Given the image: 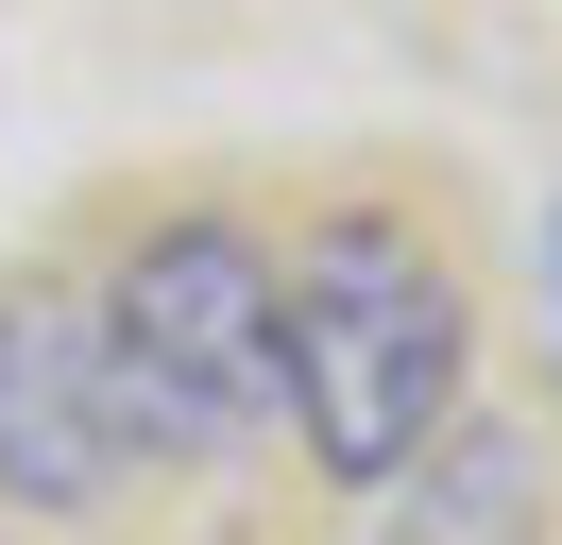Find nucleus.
<instances>
[{
	"label": "nucleus",
	"instance_id": "3",
	"mask_svg": "<svg viewBox=\"0 0 562 545\" xmlns=\"http://www.w3.org/2000/svg\"><path fill=\"white\" fill-rule=\"evenodd\" d=\"M137 477L103 392V307L69 272H18L0 290V511H103Z\"/></svg>",
	"mask_w": 562,
	"mask_h": 545
},
{
	"label": "nucleus",
	"instance_id": "2",
	"mask_svg": "<svg viewBox=\"0 0 562 545\" xmlns=\"http://www.w3.org/2000/svg\"><path fill=\"white\" fill-rule=\"evenodd\" d=\"M103 392H120V443H171V460H239L256 426L290 409V358H273V238L239 204H171L137 256L103 272Z\"/></svg>",
	"mask_w": 562,
	"mask_h": 545
},
{
	"label": "nucleus",
	"instance_id": "4",
	"mask_svg": "<svg viewBox=\"0 0 562 545\" xmlns=\"http://www.w3.org/2000/svg\"><path fill=\"white\" fill-rule=\"evenodd\" d=\"M546 529V443L512 409H460L409 477H392V545H528Z\"/></svg>",
	"mask_w": 562,
	"mask_h": 545
},
{
	"label": "nucleus",
	"instance_id": "5",
	"mask_svg": "<svg viewBox=\"0 0 562 545\" xmlns=\"http://www.w3.org/2000/svg\"><path fill=\"white\" fill-rule=\"evenodd\" d=\"M546 341H562V222H546Z\"/></svg>",
	"mask_w": 562,
	"mask_h": 545
},
{
	"label": "nucleus",
	"instance_id": "1",
	"mask_svg": "<svg viewBox=\"0 0 562 545\" xmlns=\"http://www.w3.org/2000/svg\"><path fill=\"white\" fill-rule=\"evenodd\" d=\"M273 358H290V426L341 494H392L426 443L460 426V358H477V307H460L443 238L409 204H324L273 256Z\"/></svg>",
	"mask_w": 562,
	"mask_h": 545
}]
</instances>
